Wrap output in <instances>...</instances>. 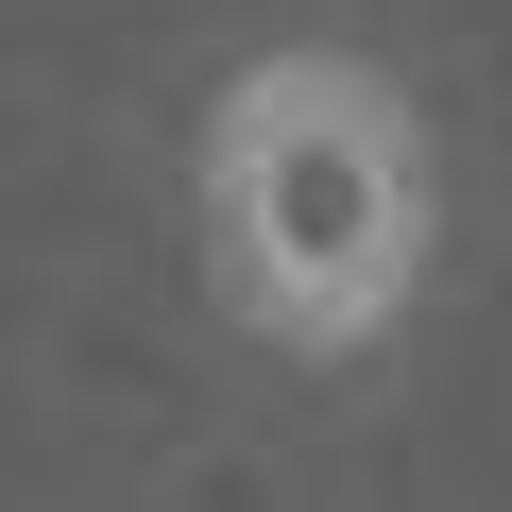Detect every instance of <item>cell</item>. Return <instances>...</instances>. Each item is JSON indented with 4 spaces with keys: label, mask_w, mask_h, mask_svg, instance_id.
I'll return each mask as SVG.
<instances>
[{
    "label": "cell",
    "mask_w": 512,
    "mask_h": 512,
    "mask_svg": "<svg viewBox=\"0 0 512 512\" xmlns=\"http://www.w3.org/2000/svg\"><path fill=\"white\" fill-rule=\"evenodd\" d=\"M444 239V171L393 69L359 52H256L205 103V274L256 342L291 359H359L410 325Z\"/></svg>",
    "instance_id": "6da1fadb"
}]
</instances>
